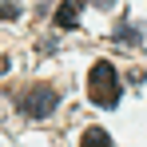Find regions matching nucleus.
<instances>
[{
	"instance_id": "nucleus-1",
	"label": "nucleus",
	"mask_w": 147,
	"mask_h": 147,
	"mask_svg": "<svg viewBox=\"0 0 147 147\" xmlns=\"http://www.w3.org/2000/svg\"><path fill=\"white\" fill-rule=\"evenodd\" d=\"M88 96L96 107H115L119 103V80H115V68L107 64V60H99L92 76H88Z\"/></svg>"
},
{
	"instance_id": "nucleus-2",
	"label": "nucleus",
	"mask_w": 147,
	"mask_h": 147,
	"mask_svg": "<svg viewBox=\"0 0 147 147\" xmlns=\"http://www.w3.org/2000/svg\"><path fill=\"white\" fill-rule=\"evenodd\" d=\"M56 103H60L56 88H48V84H36V88L24 96V107H20V111H24V115H32V119H44V115H48Z\"/></svg>"
},
{
	"instance_id": "nucleus-3",
	"label": "nucleus",
	"mask_w": 147,
	"mask_h": 147,
	"mask_svg": "<svg viewBox=\"0 0 147 147\" xmlns=\"http://www.w3.org/2000/svg\"><path fill=\"white\" fill-rule=\"evenodd\" d=\"M56 24L60 28H76L80 24V0H64V4L56 8Z\"/></svg>"
},
{
	"instance_id": "nucleus-4",
	"label": "nucleus",
	"mask_w": 147,
	"mask_h": 147,
	"mask_svg": "<svg viewBox=\"0 0 147 147\" xmlns=\"http://www.w3.org/2000/svg\"><path fill=\"white\" fill-rule=\"evenodd\" d=\"M80 147H111V139H107V131L88 127V131H84V139H80Z\"/></svg>"
},
{
	"instance_id": "nucleus-5",
	"label": "nucleus",
	"mask_w": 147,
	"mask_h": 147,
	"mask_svg": "<svg viewBox=\"0 0 147 147\" xmlns=\"http://www.w3.org/2000/svg\"><path fill=\"white\" fill-rule=\"evenodd\" d=\"M115 40L127 44V48H139V32H135L131 24H119V28H115Z\"/></svg>"
},
{
	"instance_id": "nucleus-6",
	"label": "nucleus",
	"mask_w": 147,
	"mask_h": 147,
	"mask_svg": "<svg viewBox=\"0 0 147 147\" xmlns=\"http://www.w3.org/2000/svg\"><path fill=\"white\" fill-rule=\"evenodd\" d=\"M16 16H20V8L12 0H0V20H16Z\"/></svg>"
},
{
	"instance_id": "nucleus-7",
	"label": "nucleus",
	"mask_w": 147,
	"mask_h": 147,
	"mask_svg": "<svg viewBox=\"0 0 147 147\" xmlns=\"http://www.w3.org/2000/svg\"><path fill=\"white\" fill-rule=\"evenodd\" d=\"M96 4H99V8H111V4H115V0H96Z\"/></svg>"
}]
</instances>
